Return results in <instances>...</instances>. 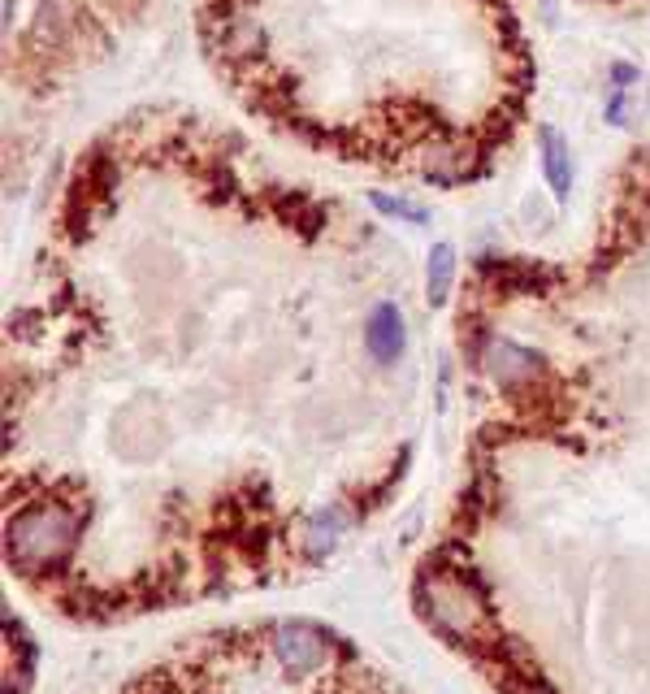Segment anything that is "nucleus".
Segmentation results:
<instances>
[{
    "label": "nucleus",
    "instance_id": "1",
    "mask_svg": "<svg viewBox=\"0 0 650 694\" xmlns=\"http://www.w3.org/2000/svg\"><path fill=\"white\" fill-rule=\"evenodd\" d=\"M79 534V512L66 499H36L9 517V534H4L9 565L18 573H48L75 551Z\"/></svg>",
    "mask_w": 650,
    "mask_h": 694
},
{
    "label": "nucleus",
    "instance_id": "8",
    "mask_svg": "<svg viewBox=\"0 0 650 694\" xmlns=\"http://www.w3.org/2000/svg\"><path fill=\"white\" fill-rule=\"evenodd\" d=\"M343 512L334 508H325V512H317L308 526H304V547H308V556H329L334 551V543H338V534H343Z\"/></svg>",
    "mask_w": 650,
    "mask_h": 694
},
{
    "label": "nucleus",
    "instance_id": "3",
    "mask_svg": "<svg viewBox=\"0 0 650 694\" xmlns=\"http://www.w3.org/2000/svg\"><path fill=\"white\" fill-rule=\"evenodd\" d=\"M329 638H325L322 629H313V625H304V620H286L274 629V655L283 659L286 668H295V673H313V668H325L329 664Z\"/></svg>",
    "mask_w": 650,
    "mask_h": 694
},
{
    "label": "nucleus",
    "instance_id": "2",
    "mask_svg": "<svg viewBox=\"0 0 650 694\" xmlns=\"http://www.w3.org/2000/svg\"><path fill=\"white\" fill-rule=\"evenodd\" d=\"M421 599H425L430 620H434L447 638H455V643L469 647V652H477L482 659H494L490 647H494L499 629H494L486 595L469 581V573L451 569V565H439V569L425 577Z\"/></svg>",
    "mask_w": 650,
    "mask_h": 694
},
{
    "label": "nucleus",
    "instance_id": "4",
    "mask_svg": "<svg viewBox=\"0 0 650 694\" xmlns=\"http://www.w3.org/2000/svg\"><path fill=\"white\" fill-rule=\"evenodd\" d=\"M482 369L494 382H529L542 373V356L512 343V339H490L486 352H482Z\"/></svg>",
    "mask_w": 650,
    "mask_h": 694
},
{
    "label": "nucleus",
    "instance_id": "5",
    "mask_svg": "<svg viewBox=\"0 0 650 694\" xmlns=\"http://www.w3.org/2000/svg\"><path fill=\"white\" fill-rule=\"evenodd\" d=\"M365 343L373 352V361H382V365L400 361V352H404V313L395 304H377L365 322Z\"/></svg>",
    "mask_w": 650,
    "mask_h": 694
},
{
    "label": "nucleus",
    "instance_id": "6",
    "mask_svg": "<svg viewBox=\"0 0 650 694\" xmlns=\"http://www.w3.org/2000/svg\"><path fill=\"white\" fill-rule=\"evenodd\" d=\"M538 148H542V174L555 192V201H569V187H572V157H569V144L555 126H542L538 130Z\"/></svg>",
    "mask_w": 650,
    "mask_h": 694
},
{
    "label": "nucleus",
    "instance_id": "7",
    "mask_svg": "<svg viewBox=\"0 0 650 694\" xmlns=\"http://www.w3.org/2000/svg\"><path fill=\"white\" fill-rule=\"evenodd\" d=\"M451 283H455V247L434 244V252H430V278H425V300L434 309H443L451 295Z\"/></svg>",
    "mask_w": 650,
    "mask_h": 694
},
{
    "label": "nucleus",
    "instance_id": "9",
    "mask_svg": "<svg viewBox=\"0 0 650 694\" xmlns=\"http://www.w3.org/2000/svg\"><path fill=\"white\" fill-rule=\"evenodd\" d=\"M368 205L377 208V213H386V217H404L412 226H425L430 222V213L421 205H412V201H400V196H386V192H368Z\"/></svg>",
    "mask_w": 650,
    "mask_h": 694
}]
</instances>
